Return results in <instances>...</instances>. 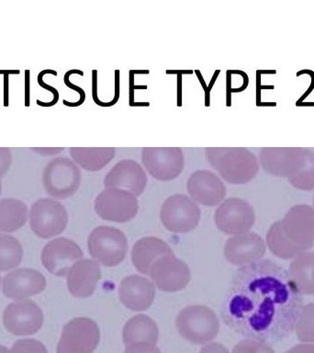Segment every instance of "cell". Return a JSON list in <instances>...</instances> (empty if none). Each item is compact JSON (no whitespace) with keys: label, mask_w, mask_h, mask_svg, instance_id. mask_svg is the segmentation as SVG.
Returning <instances> with one entry per match:
<instances>
[{"label":"cell","mask_w":314,"mask_h":353,"mask_svg":"<svg viewBox=\"0 0 314 353\" xmlns=\"http://www.w3.org/2000/svg\"><path fill=\"white\" fill-rule=\"evenodd\" d=\"M313 207H314V194H313Z\"/></svg>","instance_id":"ab89813d"},{"label":"cell","mask_w":314,"mask_h":353,"mask_svg":"<svg viewBox=\"0 0 314 353\" xmlns=\"http://www.w3.org/2000/svg\"><path fill=\"white\" fill-rule=\"evenodd\" d=\"M187 192L195 203L213 207L224 200L226 187L220 176L211 170L195 171L187 183Z\"/></svg>","instance_id":"e0dca14e"},{"label":"cell","mask_w":314,"mask_h":353,"mask_svg":"<svg viewBox=\"0 0 314 353\" xmlns=\"http://www.w3.org/2000/svg\"><path fill=\"white\" fill-rule=\"evenodd\" d=\"M233 353H275V350L264 342L248 339L240 341L234 346Z\"/></svg>","instance_id":"4dcf8cb0"},{"label":"cell","mask_w":314,"mask_h":353,"mask_svg":"<svg viewBox=\"0 0 314 353\" xmlns=\"http://www.w3.org/2000/svg\"><path fill=\"white\" fill-rule=\"evenodd\" d=\"M154 286L163 292H175L186 288L189 283L190 270L175 255L162 256L151 265L149 272Z\"/></svg>","instance_id":"9a60e30c"},{"label":"cell","mask_w":314,"mask_h":353,"mask_svg":"<svg viewBox=\"0 0 314 353\" xmlns=\"http://www.w3.org/2000/svg\"><path fill=\"white\" fill-rule=\"evenodd\" d=\"M90 256L98 264L114 267L125 259L128 241L123 232L112 226H98L91 232L87 240Z\"/></svg>","instance_id":"5b68a950"},{"label":"cell","mask_w":314,"mask_h":353,"mask_svg":"<svg viewBox=\"0 0 314 353\" xmlns=\"http://www.w3.org/2000/svg\"><path fill=\"white\" fill-rule=\"evenodd\" d=\"M295 330L300 341L314 343V303L302 306Z\"/></svg>","instance_id":"f546056e"},{"label":"cell","mask_w":314,"mask_h":353,"mask_svg":"<svg viewBox=\"0 0 314 353\" xmlns=\"http://www.w3.org/2000/svg\"><path fill=\"white\" fill-rule=\"evenodd\" d=\"M101 279V270L98 262L80 259L74 262L67 273L69 292L74 297H90L95 292Z\"/></svg>","instance_id":"7402d4cb"},{"label":"cell","mask_w":314,"mask_h":353,"mask_svg":"<svg viewBox=\"0 0 314 353\" xmlns=\"http://www.w3.org/2000/svg\"><path fill=\"white\" fill-rule=\"evenodd\" d=\"M266 244L255 233L237 234L226 242L224 256L236 266H249L260 261L266 255Z\"/></svg>","instance_id":"ac0fdd59"},{"label":"cell","mask_w":314,"mask_h":353,"mask_svg":"<svg viewBox=\"0 0 314 353\" xmlns=\"http://www.w3.org/2000/svg\"><path fill=\"white\" fill-rule=\"evenodd\" d=\"M12 163V152L8 148H0V178L10 170Z\"/></svg>","instance_id":"836d02e7"},{"label":"cell","mask_w":314,"mask_h":353,"mask_svg":"<svg viewBox=\"0 0 314 353\" xmlns=\"http://www.w3.org/2000/svg\"><path fill=\"white\" fill-rule=\"evenodd\" d=\"M273 255L291 259L314 245V208L307 204L291 207L283 219L273 223L266 234Z\"/></svg>","instance_id":"7a4b0ae2"},{"label":"cell","mask_w":314,"mask_h":353,"mask_svg":"<svg viewBox=\"0 0 314 353\" xmlns=\"http://www.w3.org/2000/svg\"><path fill=\"white\" fill-rule=\"evenodd\" d=\"M0 353H10V352L7 349V347L0 345Z\"/></svg>","instance_id":"74e56055"},{"label":"cell","mask_w":314,"mask_h":353,"mask_svg":"<svg viewBox=\"0 0 314 353\" xmlns=\"http://www.w3.org/2000/svg\"><path fill=\"white\" fill-rule=\"evenodd\" d=\"M147 174L142 165L132 159H123L113 165L104 179L105 188L128 190L135 196L145 192Z\"/></svg>","instance_id":"d6986e66"},{"label":"cell","mask_w":314,"mask_h":353,"mask_svg":"<svg viewBox=\"0 0 314 353\" xmlns=\"http://www.w3.org/2000/svg\"><path fill=\"white\" fill-rule=\"evenodd\" d=\"M23 248L19 240L12 236L0 234V270L14 269L21 263Z\"/></svg>","instance_id":"83f0119b"},{"label":"cell","mask_w":314,"mask_h":353,"mask_svg":"<svg viewBox=\"0 0 314 353\" xmlns=\"http://www.w3.org/2000/svg\"><path fill=\"white\" fill-rule=\"evenodd\" d=\"M176 325L186 341L197 345L213 341L220 330L216 314L205 305H189L182 309L176 317Z\"/></svg>","instance_id":"277c9868"},{"label":"cell","mask_w":314,"mask_h":353,"mask_svg":"<svg viewBox=\"0 0 314 353\" xmlns=\"http://www.w3.org/2000/svg\"><path fill=\"white\" fill-rule=\"evenodd\" d=\"M305 161V148H264L259 152V163L266 173L280 178H291Z\"/></svg>","instance_id":"5bb4252c"},{"label":"cell","mask_w":314,"mask_h":353,"mask_svg":"<svg viewBox=\"0 0 314 353\" xmlns=\"http://www.w3.org/2000/svg\"><path fill=\"white\" fill-rule=\"evenodd\" d=\"M32 150L37 152L41 156H54L62 152L63 148H33Z\"/></svg>","instance_id":"8d00e7d4"},{"label":"cell","mask_w":314,"mask_h":353,"mask_svg":"<svg viewBox=\"0 0 314 353\" xmlns=\"http://www.w3.org/2000/svg\"><path fill=\"white\" fill-rule=\"evenodd\" d=\"M205 156L223 181L231 184L248 183L259 171L258 157L245 148H207Z\"/></svg>","instance_id":"3957f363"},{"label":"cell","mask_w":314,"mask_h":353,"mask_svg":"<svg viewBox=\"0 0 314 353\" xmlns=\"http://www.w3.org/2000/svg\"><path fill=\"white\" fill-rule=\"evenodd\" d=\"M81 183V171L68 157L52 159L43 172L44 190L52 197L65 200L77 192Z\"/></svg>","instance_id":"8992f818"},{"label":"cell","mask_w":314,"mask_h":353,"mask_svg":"<svg viewBox=\"0 0 314 353\" xmlns=\"http://www.w3.org/2000/svg\"><path fill=\"white\" fill-rule=\"evenodd\" d=\"M302 303L288 270L266 259L236 273L226 311L237 331L266 343L291 335Z\"/></svg>","instance_id":"6da1fadb"},{"label":"cell","mask_w":314,"mask_h":353,"mask_svg":"<svg viewBox=\"0 0 314 353\" xmlns=\"http://www.w3.org/2000/svg\"><path fill=\"white\" fill-rule=\"evenodd\" d=\"M0 281H1V277H0Z\"/></svg>","instance_id":"60d3db41"},{"label":"cell","mask_w":314,"mask_h":353,"mask_svg":"<svg viewBox=\"0 0 314 353\" xmlns=\"http://www.w3.org/2000/svg\"><path fill=\"white\" fill-rule=\"evenodd\" d=\"M163 225L173 233H189L197 228L200 210L192 199L185 194L168 197L160 212Z\"/></svg>","instance_id":"9c48e42d"},{"label":"cell","mask_w":314,"mask_h":353,"mask_svg":"<svg viewBox=\"0 0 314 353\" xmlns=\"http://www.w3.org/2000/svg\"><path fill=\"white\" fill-rule=\"evenodd\" d=\"M28 206L18 199L0 200V232H15L25 225L28 219Z\"/></svg>","instance_id":"4316f807"},{"label":"cell","mask_w":314,"mask_h":353,"mask_svg":"<svg viewBox=\"0 0 314 353\" xmlns=\"http://www.w3.org/2000/svg\"><path fill=\"white\" fill-rule=\"evenodd\" d=\"M289 274L300 294L314 295V252L297 255L289 265Z\"/></svg>","instance_id":"d4e9b609"},{"label":"cell","mask_w":314,"mask_h":353,"mask_svg":"<svg viewBox=\"0 0 314 353\" xmlns=\"http://www.w3.org/2000/svg\"><path fill=\"white\" fill-rule=\"evenodd\" d=\"M124 353H162L156 345L150 343H134L127 345Z\"/></svg>","instance_id":"d6a6232c"},{"label":"cell","mask_w":314,"mask_h":353,"mask_svg":"<svg viewBox=\"0 0 314 353\" xmlns=\"http://www.w3.org/2000/svg\"><path fill=\"white\" fill-rule=\"evenodd\" d=\"M43 312L32 300L11 303L3 314L6 330L15 336H30L37 333L43 324Z\"/></svg>","instance_id":"4fadbf2b"},{"label":"cell","mask_w":314,"mask_h":353,"mask_svg":"<svg viewBox=\"0 0 314 353\" xmlns=\"http://www.w3.org/2000/svg\"><path fill=\"white\" fill-rule=\"evenodd\" d=\"M118 297L123 305L129 310H147L153 305L156 297V286L142 276H127L121 281Z\"/></svg>","instance_id":"44dd1931"},{"label":"cell","mask_w":314,"mask_h":353,"mask_svg":"<svg viewBox=\"0 0 314 353\" xmlns=\"http://www.w3.org/2000/svg\"><path fill=\"white\" fill-rule=\"evenodd\" d=\"M289 183L297 190L310 192L314 190V151L305 149V161L302 168L288 179Z\"/></svg>","instance_id":"f1b7e54d"},{"label":"cell","mask_w":314,"mask_h":353,"mask_svg":"<svg viewBox=\"0 0 314 353\" xmlns=\"http://www.w3.org/2000/svg\"><path fill=\"white\" fill-rule=\"evenodd\" d=\"M70 156L83 170L96 172L109 165L115 157L114 148H71Z\"/></svg>","instance_id":"484cf974"},{"label":"cell","mask_w":314,"mask_h":353,"mask_svg":"<svg viewBox=\"0 0 314 353\" xmlns=\"http://www.w3.org/2000/svg\"><path fill=\"white\" fill-rule=\"evenodd\" d=\"M284 353H314V344L296 345Z\"/></svg>","instance_id":"d590c367"},{"label":"cell","mask_w":314,"mask_h":353,"mask_svg":"<svg viewBox=\"0 0 314 353\" xmlns=\"http://www.w3.org/2000/svg\"><path fill=\"white\" fill-rule=\"evenodd\" d=\"M99 341L98 324L87 317H76L63 327L57 353H93Z\"/></svg>","instance_id":"ba28073f"},{"label":"cell","mask_w":314,"mask_h":353,"mask_svg":"<svg viewBox=\"0 0 314 353\" xmlns=\"http://www.w3.org/2000/svg\"><path fill=\"white\" fill-rule=\"evenodd\" d=\"M200 353H230L227 347L220 343H211L204 346Z\"/></svg>","instance_id":"e575fe53"},{"label":"cell","mask_w":314,"mask_h":353,"mask_svg":"<svg viewBox=\"0 0 314 353\" xmlns=\"http://www.w3.org/2000/svg\"><path fill=\"white\" fill-rule=\"evenodd\" d=\"M214 222L224 234L237 236L248 233L255 225V210L241 198L226 199L215 212Z\"/></svg>","instance_id":"7c38bea8"},{"label":"cell","mask_w":314,"mask_h":353,"mask_svg":"<svg viewBox=\"0 0 314 353\" xmlns=\"http://www.w3.org/2000/svg\"><path fill=\"white\" fill-rule=\"evenodd\" d=\"M83 251L73 240L59 237L47 243L41 252V262L52 274L63 277L74 262L82 259Z\"/></svg>","instance_id":"2e32d148"},{"label":"cell","mask_w":314,"mask_h":353,"mask_svg":"<svg viewBox=\"0 0 314 353\" xmlns=\"http://www.w3.org/2000/svg\"><path fill=\"white\" fill-rule=\"evenodd\" d=\"M140 160L145 170L160 181L178 178L185 167V156L180 148H143Z\"/></svg>","instance_id":"8fae6325"},{"label":"cell","mask_w":314,"mask_h":353,"mask_svg":"<svg viewBox=\"0 0 314 353\" xmlns=\"http://www.w3.org/2000/svg\"><path fill=\"white\" fill-rule=\"evenodd\" d=\"M123 338L126 346L139 342L156 345L159 339L158 327L150 317L137 314L124 325Z\"/></svg>","instance_id":"cb8c5ba5"},{"label":"cell","mask_w":314,"mask_h":353,"mask_svg":"<svg viewBox=\"0 0 314 353\" xmlns=\"http://www.w3.org/2000/svg\"><path fill=\"white\" fill-rule=\"evenodd\" d=\"M173 254L172 248L162 239L147 236L135 243L132 250V261L138 272L149 275L151 265L157 259Z\"/></svg>","instance_id":"603a6c76"},{"label":"cell","mask_w":314,"mask_h":353,"mask_svg":"<svg viewBox=\"0 0 314 353\" xmlns=\"http://www.w3.org/2000/svg\"><path fill=\"white\" fill-rule=\"evenodd\" d=\"M46 284V279L40 272L24 268L5 276L3 294L11 299H25L41 294L45 290Z\"/></svg>","instance_id":"ffe728a7"},{"label":"cell","mask_w":314,"mask_h":353,"mask_svg":"<svg viewBox=\"0 0 314 353\" xmlns=\"http://www.w3.org/2000/svg\"><path fill=\"white\" fill-rule=\"evenodd\" d=\"M10 353H48L41 341L32 339H19L13 344Z\"/></svg>","instance_id":"1f68e13d"},{"label":"cell","mask_w":314,"mask_h":353,"mask_svg":"<svg viewBox=\"0 0 314 353\" xmlns=\"http://www.w3.org/2000/svg\"><path fill=\"white\" fill-rule=\"evenodd\" d=\"M139 210L137 196L128 190L106 188L95 200V211L101 219L126 223L134 219Z\"/></svg>","instance_id":"30bf717a"},{"label":"cell","mask_w":314,"mask_h":353,"mask_svg":"<svg viewBox=\"0 0 314 353\" xmlns=\"http://www.w3.org/2000/svg\"><path fill=\"white\" fill-rule=\"evenodd\" d=\"M2 190V183H1V178H0V195H1Z\"/></svg>","instance_id":"f35d334b"},{"label":"cell","mask_w":314,"mask_h":353,"mask_svg":"<svg viewBox=\"0 0 314 353\" xmlns=\"http://www.w3.org/2000/svg\"><path fill=\"white\" fill-rule=\"evenodd\" d=\"M67 223V212L59 201L43 198L30 207V228L41 239H51L62 234Z\"/></svg>","instance_id":"52a82bcc"}]
</instances>
